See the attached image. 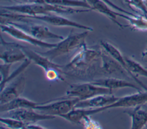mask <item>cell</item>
Wrapping results in <instances>:
<instances>
[{"instance_id":"28","label":"cell","mask_w":147,"mask_h":129,"mask_svg":"<svg viewBox=\"0 0 147 129\" xmlns=\"http://www.w3.org/2000/svg\"><path fill=\"white\" fill-rule=\"evenodd\" d=\"M141 59L144 62L147 63V39L145 50L141 52Z\"/></svg>"},{"instance_id":"5","label":"cell","mask_w":147,"mask_h":129,"mask_svg":"<svg viewBox=\"0 0 147 129\" xmlns=\"http://www.w3.org/2000/svg\"><path fill=\"white\" fill-rule=\"evenodd\" d=\"M1 29L2 32L10 35L14 39L20 41L26 42L34 46L51 49L55 47L57 44V43H48L45 41L37 39L25 31L17 28L9 22L1 23Z\"/></svg>"},{"instance_id":"4","label":"cell","mask_w":147,"mask_h":129,"mask_svg":"<svg viewBox=\"0 0 147 129\" xmlns=\"http://www.w3.org/2000/svg\"><path fill=\"white\" fill-rule=\"evenodd\" d=\"M79 101L77 98L60 97L51 103H39L34 109L41 113L61 117L74 109Z\"/></svg>"},{"instance_id":"23","label":"cell","mask_w":147,"mask_h":129,"mask_svg":"<svg viewBox=\"0 0 147 129\" xmlns=\"http://www.w3.org/2000/svg\"><path fill=\"white\" fill-rule=\"evenodd\" d=\"M0 122L6 127L10 128H28L29 124L21 120L6 116H1Z\"/></svg>"},{"instance_id":"11","label":"cell","mask_w":147,"mask_h":129,"mask_svg":"<svg viewBox=\"0 0 147 129\" xmlns=\"http://www.w3.org/2000/svg\"><path fill=\"white\" fill-rule=\"evenodd\" d=\"M84 1H86L91 6L92 10H95L106 16L119 28H123L125 27H128L127 25H125L121 24L117 20L118 17L123 18L124 17L123 16H125L124 15L126 14L115 10L102 0H84Z\"/></svg>"},{"instance_id":"15","label":"cell","mask_w":147,"mask_h":129,"mask_svg":"<svg viewBox=\"0 0 147 129\" xmlns=\"http://www.w3.org/2000/svg\"><path fill=\"white\" fill-rule=\"evenodd\" d=\"M100 45L103 49H104L111 57H113L115 60H116L119 64H121L123 66V67L130 75L131 78L133 79L136 83H137L145 90H147V86L141 80L137 78V77L134 76L130 73L127 67L125 56L122 55L120 51L117 47H115L114 45L107 41H100Z\"/></svg>"},{"instance_id":"30","label":"cell","mask_w":147,"mask_h":129,"mask_svg":"<svg viewBox=\"0 0 147 129\" xmlns=\"http://www.w3.org/2000/svg\"><path fill=\"white\" fill-rule=\"evenodd\" d=\"M121 1H122L123 2L127 3L128 5V6H129V0H121Z\"/></svg>"},{"instance_id":"22","label":"cell","mask_w":147,"mask_h":129,"mask_svg":"<svg viewBox=\"0 0 147 129\" xmlns=\"http://www.w3.org/2000/svg\"><path fill=\"white\" fill-rule=\"evenodd\" d=\"M127 67L130 73L137 77V76H142L147 78V69H145L138 62L125 56Z\"/></svg>"},{"instance_id":"26","label":"cell","mask_w":147,"mask_h":129,"mask_svg":"<svg viewBox=\"0 0 147 129\" xmlns=\"http://www.w3.org/2000/svg\"><path fill=\"white\" fill-rule=\"evenodd\" d=\"M91 116H86L84 117L82 124L84 125V127L85 128H100L101 126L99 125V124L92 119L90 117Z\"/></svg>"},{"instance_id":"18","label":"cell","mask_w":147,"mask_h":129,"mask_svg":"<svg viewBox=\"0 0 147 129\" xmlns=\"http://www.w3.org/2000/svg\"><path fill=\"white\" fill-rule=\"evenodd\" d=\"M39 103H35L26 98L18 97L6 103L0 104L1 113H5L19 108H34Z\"/></svg>"},{"instance_id":"3","label":"cell","mask_w":147,"mask_h":129,"mask_svg":"<svg viewBox=\"0 0 147 129\" xmlns=\"http://www.w3.org/2000/svg\"><path fill=\"white\" fill-rule=\"evenodd\" d=\"M112 90L90 82L74 84L69 85L65 94L61 98H77L84 100L100 94H111Z\"/></svg>"},{"instance_id":"20","label":"cell","mask_w":147,"mask_h":129,"mask_svg":"<svg viewBox=\"0 0 147 129\" xmlns=\"http://www.w3.org/2000/svg\"><path fill=\"white\" fill-rule=\"evenodd\" d=\"M45 2L62 6L65 7H75V8H83V9H89L91 10L92 9L91 6L83 0H44Z\"/></svg>"},{"instance_id":"10","label":"cell","mask_w":147,"mask_h":129,"mask_svg":"<svg viewBox=\"0 0 147 129\" xmlns=\"http://www.w3.org/2000/svg\"><path fill=\"white\" fill-rule=\"evenodd\" d=\"M25 86V78L24 75L17 77L1 91L0 104L6 103L18 97L24 92Z\"/></svg>"},{"instance_id":"8","label":"cell","mask_w":147,"mask_h":129,"mask_svg":"<svg viewBox=\"0 0 147 129\" xmlns=\"http://www.w3.org/2000/svg\"><path fill=\"white\" fill-rule=\"evenodd\" d=\"M5 113L6 117L14 118L28 124L36 123L41 120H51L56 117L55 116L41 113L33 108H19L5 112Z\"/></svg>"},{"instance_id":"17","label":"cell","mask_w":147,"mask_h":129,"mask_svg":"<svg viewBox=\"0 0 147 129\" xmlns=\"http://www.w3.org/2000/svg\"><path fill=\"white\" fill-rule=\"evenodd\" d=\"M131 118V128H142L147 124V103L133 108L131 111H125Z\"/></svg>"},{"instance_id":"31","label":"cell","mask_w":147,"mask_h":129,"mask_svg":"<svg viewBox=\"0 0 147 129\" xmlns=\"http://www.w3.org/2000/svg\"><path fill=\"white\" fill-rule=\"evenodd\" d=\"M145 1L146 2V4L147 3V0H145Z\"/></svg>"},{"instance_id":"33","label":"cell","mask_w":147,"mask_h":129,"mask_svg":"<svg viewBox=\"0 0 147 129\" xmlns=\"http://www.w3.org/2000/svg\"><path fill=\"white\" fill-rule=\"evenodd\" d=\"M83 1H84V0H83Z\"/></svg>"},{"instance_id":"7","label":"cell","mask_w":147,"mask_h":129,"mask_svg":"<svg viewBox=\"0 0 147 129\" xmlns=\"http://www.w3.org/2000/svg\"><path fill=\"white\" fill-rule=\"evenodd\" d=\"M1 44L3 50L1 51V59L5 63L13 64L24 60L26 56L22 50V45L14 42H8L2 36L1 37Z\"/></svg>"},{"instance_id":"12","label":"cell","mask_w":147,"mask_h":129,"mask_svg":"<svg viewBox=\"0 0 147 129\" xmlns=\"http://www.w3.org/2000/svg\"><path fill=\"white\" fill-rule=\"evenodd\" d=\"M22 48L26 58L30 59L31 61L34 62L36 64L42 67L45 72L52 69L63 71L64 66L54 63L53 60L42 55L40 52L33 51L26 46L22 45Z\"/></svg>"},{"instance_id":"1","label":"cell","mask_w":147,"mask_h":129,"mask_svg":"<svg viewBox=\"0 0 147 129\" xmlns=\"http://www.w3.org/2000/svg\"><path fill=\"white\" fill-rule=\"evenodd\" d=\"M1 10L28 16H40L52 13L74 14L91 11L89 9L75 8L49 4L46 2L18 3L10 6H1Z\"/></svg>"},{"instance_id":"25","label":"cell","mask_w":147,"mask_h":129,"mask_svg":"<svg viewBox=\"0 0 147 129\" xmlns=\"http://www.w3.org/2000/svg\"><path fill=\"white\" fill-rule=\"evenodd\" d=\"M147 5L145 0H129V7L133 10L141 12L143 15L147 16ZM136 12V11H135Z\"/></svg>"},{"instance_id":"2","label":"cell","mask_w":147,"mask_h":129,"mask_svg":"<svg viewBox=\"0 0 147 129\" xmlns=\"http://www.w3.org/2000/svg\"><path fill=\"white\" fill-rule=\"evenodd\" d=\"M89 32L88 31H84L82 33H74L71 31L65 38H64L59 43H57L56 45L53 48L49 49L45 52H38L53 60L60 56L82 47L86 44L85 39Z\"/></svg>"},{"instance_id":"21","label":"cell","mask_w":147,"mask_h":129,"mask_svg":"<svg viewBox=\"0 0 147 129\" xmlns=\"http://www.w3.org/2000/svg\"><path fill=\"white\" fill-rule=\"evenodd\" d=\"M88 116L87 109L74 108L68 113L61 116V117L75 124H82L84 117Z\"/></svg>"},{"instance_id":"13","label":"cell","mask_w":147,"mask_h":129,"mask_svg":"<svg viewBox=\"0 0 147 129\" xmlns=\"http://www.w3.org/2000/svg\"><path fill=\"white\" fill-rule=\"evenodd\" d=\"M118 97L111 94H100L91 98L79 100L75 105V108H100L110 105L115 102Z\"/></svg>"},{"instance_id":"24","label":"cell","mask_w":147,"mask_h":129,"mask_svg":"<svg viewBox=\"0 0 147 129\" xmlns=\"http://www.w3.org/2000/svg\"><path fill=\"white\" fill-rule=\"evenodd\" d=\"M12 64L5 63L1 64L0 66V71H1V91L5 87L6 85V81L8 77L10 75V69Z\"/></svg>"},{"instance_id":"6","label":"cell","mask_w":147,"mask_h":129,"mask_svg":"<svg viewBox=\"0 0 147 129\" xmlns=\"http://www.w3.org/2000/svg\"><path fill=\"white\" fill-rule=\"evenodd\" d=\"M9 22L17 28L25 31L34 38L45 41L47 39H56L61 40L64 37L51 31L49 28L43 25L30 24L28 21H6Z\"/></svg>"},{"instance_id":"29","label":"cell","mask_w":147,"mask_h":129,"mask_svg":"<svg viewBox=\"0 0 147 129\" xmlns=\"http://www.w3.org/2000/svg\"><path fill=\"white\" fill-rule=\"evenodd\" d=\"M15 2H17L18 3H28L33 2H38L36 0H11Z\"/></svg>"},{"instance_id":"16","label":"cell","mask_w":147,"mask_h":129,"mask_svg":"<svg viewBox=\"0 0 147 129\" xmlns=\"http://www.w3.org/2000/svg\"><path fill=\"white\" fill-rule=\"evenodd\" d=\"M91 82L94 85L108 88L112 91L113 89H118L124 88H131L136 89L138 91H141V89L138 88L134 84L119 78L109 77L106 78L98 79L94 80Z\"/></svg>"},{"instance_id":"27","label":"cell","mask_w":147,"mask_h":129,"mask_svg":"<svg viewBox=\"0 0 147 129\" xmlns=\"http://www.w3.org/2000/svg\"><path fill=\"white\" fill-rule=\"evenodd\" d=\"M103 1H104L105 2H106L109 6H110L111 7H112L113 9H114L115 10L121 12V13H123L126 14H129V15H134L135 14H133L130 12H129V11H127L122 8H121V7L117 6V5H115V3H114L113 2H111L110 0H102Z\"/></svg>"},{"instance_id":"19","label":"cell","mask_w":147,"mask_h":129,"mask_svg":"<svg viewBox=\"0 0 147 129\" xmlns=\"http://www.w3.org/2000/svg\"><path fill=\"white\" fill-rule=\"evenodd\" d=\"M123 18L128 22V27H130L133 30L147 31V18L145 16L136 14L134 15L126 14Z\"/></svg>"},{"instance_id":"14","label":"cell","mask_w":147,"mask_h":129,"mask_svg":"<svg viewBox=\"0 0 147 129\" xmlns=\"http://www.w3.org/2000/svg\"><path fill=\"white\" fill-rule=\"evenodd\" d=\"M103 50V52H100L102 71L110 75L114 74L116 75H122L131 78L123 66L111 57L104 49Z\"/></svg>"},{"instance_id":"9","label":"cell","mask_w":147,"mask_h":129,"mask_svg":"<svg viewBox=\"0 0 147 129\" xmlns=\"http://www.w3.org/2000/svg\"><path fill=\"white\" fill-rule=\"evenodd\" d=\"M147 103V90L127 95L119 98L114 103L100 108V112L109 109L117 108H134Z\"/></svg>"},{"instance_id":"32","label":"cell","mask_w":147,"mask_h":129,"mask_svg":"<svg viewBox=\"0 0 147 129\" xmlns=\"http://www.w3.org/2000/svg\"><path fill=\"white\" fill-rule=\"evenodd\" d=\"M145 127H146V128H147V124H146V126H145Z\"/></svg>"}]
</instances>
